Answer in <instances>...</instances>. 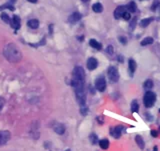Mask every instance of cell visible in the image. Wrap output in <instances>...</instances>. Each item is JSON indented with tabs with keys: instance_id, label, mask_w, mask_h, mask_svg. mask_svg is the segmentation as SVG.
<instances>
[{
	"instance_id": "cell-1",
	"label": "cell",
	"mask_w": 160,
	"mask_h": 151,
	"mask_svg": "<svg viewBox=\"0 0 160 151\" xmlns=\"http://www.w3.org/2000/svg\"><path fill=\"white\" fill-rule=\"evenodd\" d=\"M3 55L9 62L17 63L22 59V53L20 48L14 43H9L3 49Z\"/></svg>"
},
{
	"instance_id": "cell-2",
	"label": "cell",
	"mask_w": 160,
	"mask_h": 151,
	"mask_svg": "<svg viewBox=\"0 0 160 151\" xmlns=\"http://www.w3.org/2000/svg\"><path fill=\"white\" fill-rule=\"evenodd\" d=\"M155 101H156V95L154 92L147 91L143 98V103H144V105H145V107H147V108L152 107L153 104L155 103Z\"/></svg>"
},
{
	"instance_id": "cell-3",
	"label": "cell",
	"mask_w": 160,
	"mask_h": 151,
	"mask_svg": "<svg viewBox=\"0 0 160 151\" xmlns=\"http://www.w3.org/2000/svg\"><path fill=\"white\" fill-rule=\"evenodd\" d=\"M74 91H75V95H76V99H77L80 106H84L85 102H86V94H85L84 87L75 88Z\"/></svg>"
},
{
	"instance_id": "cell-4",
	"label": "cell",
	"mask_w": 160,
	"mask_h": 151,
	"mask_svg": "<svg viewBox=\"0 0 160 151\" xmlns=\"http://www.w3.org/2000/svg\"><path fill=\"white\" fill-rule=\"evenodd\" d=\"M72 79L82 80V81L85 80V72H84V69L81 66H76L74 68L72 73Z\"/></svg>"
},
{
	"instance_id": "cell-5",
	"label": "cell",
	"mask_w": 160,
	"mask_h": 151,
	"mask_svg": "<svg viewBox=\"0 0 160 151\" xmlns=\"http://www.w3.org/2000/svg\"><path fill=\"white\" fill-rule=\"evenodd\" d=\"M107 75H108V78L111 82H117L119 80V73L118 70L116 67L114 66H110L108 68V71H107Z\"/></svg>"
},
{
	"instance_id": "cell-6",
	"label": "cell",
	"mask_w": 160,
	"mask_h": 151,
	"mask_svg": "<svg viewBox=\"0 0 160 151\" xmlns=\"http://www.w3.org/2000/svg\"><path fill=\"white\" fill-rule=\"evenodd\" d=\"M95 88H96V90L100 91V92H103L104 90H105L106 80L103 76L98 77V78L96 79V81H95Z\"/></svg>"
},
{
	"instance_id": "cell-7",
	"label": "cell",
	"mask_w": 160,
	"mask_h": 151,
	"mask_svg": "<svg viewBox=\"0 0 160 151\" xmlns=\"http://www.w3.org/2000/svg\"><path fill=\"white\" fill-rule=\"evenodd\" d=\"M11 137V134L9 131H0V146L4 145L9 141Z\"/></svg>"
},
{
	"instance_id": "cell-8",
	"label": "cell",
	"mask_w": 160,
	"mask_h": 151,
	"mask_svg": "<svg viewBox=\"0 0 160 151\" xmlns=\"http://www.w3.org/2000/svg\"><path fill=\"white\" fill-rule=\"evenodd\" d=\"M126 11H127L126 6H118L114 11V17L116 19H120V18L123 17V15H124Z\"/></svg>"
},
{
	"instance_id": "cell-9",
	"label": "cell",
	"mask_w": 160,
	"mask_h": 151,
	"mask_svg": "<svg viewBox=\"0 0 160 151\" xmlns=\"http://www.w3.org/2000/svg\"><path fill=\"white\" fill-rule=\"evenodd\" d=\"M11 27L15 30H18L20 28V25H21V21H20V18L19 16H17V15H14L13 17L11 18V23H10Z\"/></svg>"
},
{
	"instance_id": "cell-10",
	"label": "cell",
	"mask_w": 160,
	"mask_h": 151,
	"mask_svg": "<svg viewBox=\"0 0 160 151\" xmlns=\"http://www.w3.org/2000/svg\"><path fill=\"white\" fill-rule=\"evenodd\" d=\"M122 129H124L122 126H116V127L110 129V134H111L113 137H115L116 139H118V138H120V136H121Z\"/></svg>"
},
{
	"instance_id": "cell-11",
	"label": "cell",
	"mask_w": 160,
	"mask_h": 151,
	"mask_svg": "<svg viewBox=\"0 0 160 151\" xmlns=\"http://www.w3.org/2000/svg\"><path fill=\"white\" fill-rule=\"evenodd\" d=\"M98 66V61L96 58L94 57H90L89 59L87 60V68L89 70H94L96 69Z\"/></svg>"
},
{
	"instance_id": "cell-12",
	"label": "cell",
	"mask_w": 160,
	"mask_h": 151,
	"mask_svg": "<svg viewBox=\"0 0 160 151\" xmlns=\"http://www.w3.org/2000/svg\"><path fill=\"white\" fill-rule=\"evenodd\" d=\"M53 130L56 132L57 134H63L64 132H65V126L63 124H61V123H58V122H55L53 124Z\"/></svg>"
},
{
	"instance_id": "cell-13",
	"label": "cell",
	"mask_w": 160,
	"mask_h": 151,
	"mask_svg": "<svg viewBox=\"0 0 160 151\" xmlns=\"http://www.w3.org/2000/svg\"><path fill=\"white\" fill-rule=\"evenodd\" d=\"M81 19V14L78 13V12H74V13H72L70 16L68 17V22L69 23H76L77 21H79Z\"/></svg>"
},
{
	"instance_id": "cell-14",
	"label": "cell",
	"mask_w": 160,
	"mask_h": 151,
	"mask_svg": "<svg viewBox=\"0 0 160 151\" xmlns=\"http://www.w3.org/2000/svg\"><path fill=\"white\" fill-rule=\"evenodd\" d=\"M128 66H129V71H130V74L132 76L133 75V73L135 72V70H136V68H137V64H136V62H135V60L129 59Z\"/></svg>"
},
{
	"instance_id": "cell-15",
	"label": "cell",
	"mask_w": 160,
	"mask_h": 151,
	"mask_svg": "<svg viewBox=\"0 0 160 151\" xmlns=\"http://www.w3.org/2000/svg\"><path fill=\"white\" fill-rule=\"evenodd\" d=\"M89 45H90L91 47H93L94 49H96V50H101V49H102V45H101L100 43L95 39L89 40Z\"/></svg>"
},
{
	"instance_id": "cell-16",
	"label": "cell",
	"mask_w": 160,
	"mask_h": 151,
	"mask_svg": "<svg viewBox=\"0 0 160 151\" xmlns=\"http://www.w3.org/2000/svg\"><path fill=\"white\" fill-rule=\"evenodd\" d=\"M92 9H93V11L96 12V13H101V12L103 11V6L101 3L97 2V3H94V4L92 5Z\"/></svg>"
},
{
	"instance_id": "cell-17",
	"label": "cell",
	"mask_w": 160,
	"mask_h": 151,
	"mask_svg": "<svg viewBox=\"0 0 160 151\" xmlns=\"http://www.w3.org/2000/svg\"><path fill=\"white\" fill-rule=\"evenodd\" d=\"M27 25L32 29H37L39 26V21L37 19H31L27 22Z\"/></svg>"
},
{
	"instance_id": "cell-18",
	"label": "cell",
	"mask_w": 160,
	"mask_h": 151,
	"mask_svg": "<svg viewBox=\"0 0 160 151\" xmlns=\"http://www.w3.org/2000/svg\"><path fill=\"white\" fill-rule=\"evenodd\" d=\"M126 8H127V10L130 12V13H133V12H136V9H137V6H136V3L134 1H130L128 3V5L126 6Z\"/></svg>"
},
{
	"instance_id": "cell-19",
	"label": "cell",
	"mask_w": 160,
	"mask_h": 151,
	"mask_svg": "<svg viewBox=\"0 0 160 151\" xmlns=\"http://www.w3.org/2000/svg\"><path fill=\"white\" fill-rule=\"evenodd\" d=\"M135 141H136L137 145L139 146L140 149H144V145H145V143H144V140L143 138L140 136V135H137L136 137H135Z\"/></svg>"
},
{
	"instance_id": "cell-20",
	"label": "cell",
	"mask_w": 160,
	"mask_h": 151,
	"mask_svg": "<svg viewBox=\"0 0 160 151\" xmlns=\"http://www.w3.org/2000/svg\"><path fill=\"white\" fill-rule=\"evenodd\" d=\"M109 140L108 139H101L99 140V146L101 147L102 149L106 150L109 148Z\"/></svg>"
},
{
	"instance_id": "cell-21",
	"label": "cell",
	"mask_w": 160,
	"mask_h": 151,
	"mask_svg": "<svg viewBox=\"0 0 160 151\" xmlns=\"http://www.w3.org/2000/svg\"><path fill=\"white\" fill-rule=\"evenodd\" d=\"M154 20V18L151 17V18H145V19H142L140 21V26L141 27H146L148 26L150 23L152 22V21Z\"/></svg>"
},
{
	"instance_id": "cell-22",
	"label": "cell",
	"mask_w": 160,
	"mask_h": 151,
	"mask_svg": "<svg viewBox=\"0 0 160 151\" xmlns=\"http://www.w3.org/2000/svg\"><path fill=\"white\" fill-rule=\"evenodd\" d=\"M131 111L132 112H138L139 111V104H138V102L136 100H133L131 103Z\"/></svg>"
},
{
	"instance_id": "cell-23",
	"label": "cell",
	"mask_w": 160,
	"mask_h": 151,
	"mask_svg": "<svg viewBox=\"0 0 160 151\" xmlns=\"http://www.w3.org/2000/svg\"><path fill=\"white\" fill-rule=\"evenodd\" d=\"M153 41H154V40H153L152 37H146V38H144L142 41H141V45H142V46H146V45L152 44Z\"/></svg>"
},
{
	"instance_id": "cell-24",
	"label": "cell",
	"mask_w": 160,
	"mask_h": 151,
	"mask_svg": "<svg viewBox=\"0 0 160 151\" xmlns=\"http://www.w3.org/2000/svg\"><path fill=\"white\" fill-rule=\"evenodd\" d=\"M89 139H90V142L93 144V145H95V144L98 143V137L96 136V134H95V133L90 134V136H89Z\"/></svg>"
},
{
	"instance_id": "cell-25",
	"label": "cell",
	"mask_w": 160,
	"mask_h": 151,
	"mask_svg": "<svg viewBox=\"0 0 160 151\" xmlns=\"http://www.w3.org/2000/svg\"><path fill=\"white\" fill-rule=\"evenodd\" d=\"M10 9L11 11H13L14 10V6H13V4H11V3H6V4H4V5H2V6H0V10H3V9Z\"/></svg>"
},
{
	"instance_id": "cell-26",
	"label": "cell",
	"mask_w": 160,
	"mask_h": 151,
	"mask_svg": "<svg viewBox=\"0 0 160 151\" xmlns=\"http://www.w3.org/2000/svg\"><path fill=\"white\" fill-rule=\"evenodd\" d=\"M1 19H2L3 21H4L5 23H9V24L11 23V19H10V18H9L8 14L4 13V12H3V13L1 14Z\"/></svg>"
},
{
	"instance_id": "cell-27",
	"label": "cell",
	"mask_w": 160,
	"mask_h": 151,
	"mask_svg": "<svg viewBox=\"0 0 160 151\" xmlns=\"http://www.w3.org/2000/svg\"><path fill=\"white\" fill-rule=\"evenodd\" d=\"M144 87L146 89H151L153 87V81L150 79H147L145 82H144Z\"/></svg>"
},
{
	"instance_id": "cell-28",
	"label": "cell",
	"mask_w": 160,
	"mask_h": 151,
	"mask_svg": "<svg viewBox=\"0 0 160 151\" xmlns=\"http://www.w3.org/2000/svg\"><path fill=\"white\" fill-rule=\"evenodd\" d=\"M158 7H160V2L159 1H155L154 3H153V5H152V7H151V10H153V11L157 10Z\"/></svg>"
},
{
	"instance_id": "cell-29",
	"label": "cell",
	"mask_w": 160,
	"mask_h": 151,
	"mask_svg": "<svg viewBox=\"0 0 160 151\" xmlns=\"http://www.w3.org/2000/svg\"><path fill=\"white\" fill-rule=\"evenodd\" d=\"M80 112H81V114H83V115H86L88 112V108L86 107V105L84 106H81V109H80Z\"/></svg>"
},
{
	"instance_id": "cell-30",
	"label": "cell",
	"mask_w": 160,
	"mask_h": 151,
	"mask_svg": "<svg viewBox=\"0 0 160 151\" xmlns=\"http://www.w3.org/2000/svg\"><path fill=\"white\" fill-rule=\"evenodd\" d=\"M130 17H131V15H130V12L129 11H126L125 13H124V15H123V19L124 20H129L130 19Z\"/></svg>"
},
{
	"instance_id": "cell-31",
	"label": "cell",
	"mask_w": 160,
	"mask_h": 151,
	"mask_svg": "<svg viewBox=\"0 0 160 151\" xmlns=\"http://www.w3.org/2000/svg\"><path fill=\"white\" fill-rule=\"evenodd\" d=\"M135 24H136V18H134L133 20L131 21V26H130V30H133L135 27Z\"/></svg>"
},
{
	"instance_id": "cell-32",
	"label": "cell",
	"mask_w": 160,
	"mask_h": 151,
	"mask_svg": "<svg viewBox=\"0 0 160 151\" xmlns=\"http://www.w3.org/2000/svg\"><path fill=\"white\" fill-rule=\"evenodd\" d=\"M119 41H120V43H122V44H126V43H127V39H126L125 37H121V36H120Z\"/></svg>"
},
{
	"instance_id": "cell-33",
	"label": "cell",
	"mask_w": 160,
	"mask_h": 151,
	"mask_svg": "<svg viewBox=\"0 0 160 151\" xmlns=\"http://www.w3.org/2000/svg\"><path fill=\"white\" fill-rule=\"evenodd\" d=\"M106 51L108 52L109 54H113V47L111 45H109L108 47H107V49H106Z\"/></svg>"
},
{
	"instance_id": "cell-34",
	"label": "cell",
	"mask_w": 160,
	"mask_h": 151,
	"mask_svg": "<svg viewBox=\"0 0 160 151\" xmlns=\"http://www.w3.org/2000/svg\"><path fill=\"white\" fill-rule=\"evenodd\" d=\"M150 134H151L153 137H157V135H158L157 131H155V130H151V131H150Z\"/></svg>"
},
{
	"instance_id": "cell-35",
	"label": "cell",
	"mask_w": 160,
	"mask_h": 151,
	"mask_svg": "<svg viewBox=\"0 0 160 151\" xmlns=\"http://www.w3.org/2000/svg\"><path fill=\"white\" fill-rule=\"evenodd\" d=\"M3 105H4V100H3V98L0 97V110L3 108Z\"/></svg>"
},
{
	"instance_id": "cell-36",
	"label": "cell",
	"mask_w": 160,
	"mask_h": 151,
	"mask_svg": "<svg viewBox=\"0 0 160 151\" xmlns=\"http://www.w3.org/2000/svg\"><path fill=\"white\" fill-rule=\"evenodd\" d=\"M28 2H30V3H36L38 1V0H27Z\"/></svg>"
},
{
	"instance_id": "cell-37",
	"label": "cell",
	"mask_w": 160,
	"mask_h": 151,
	"mask_svg": "<svg viewBox=\"0 0 160 151\" xmlns=\"http://www.w3.org/2000/svg\"><path fill=\"white\" fill-rule=\"evenodd\" d=\"M153 151H158V148H157V147H154V149H153Z\"/></svg>"
},
{
	"instance_id": "cell-38",
	"label": "cell",
	"mask_w": 160,
	"mask_h": 151,
	"mask_svg": "<svg viewBox=\"0 0 160 151\" xmlns=\"http://www.w3.org/2000/svg\"><path fill=\"white\" fill-rule=\"evenodd\" d=\"M81 1H82V2H84V3H86V2H88L89 0H81Z\"/></svg>"
},
{
	"instance_id": "cell-39",
	"label": "cell",
	"mask_w": 160,
	"mask_h": 151,
	"mask_svg": "<svg viewBox=\"0 0 160 151\" xmlns=\"http://www.w3.org/2000/svg\"><path fill=\"white\" fill-rule=\"evenodd\" d=\"M65 151H70V150H69V149H67V150H65Z\"/></svg>"
},
{
	"instance_id": "cell-40",
	"label": "cell",
	"mask_w": 160,
	"mask_h": 151,
	"mask_svg": "<svg viewBox=\"0 0 160 151\" xmlns=\"http://www.w3.org/2000/svg\"><path fill=\"white\" fill-rule=\"evenodd\" d=\"M159 131H160V127H159Z\"/></svg>"
},
{
	"instance_id": "cell-41",
	"label": "cell",
	"mask_w": 160,
	"mask_h": 151,
	"mask_svg": "<svg viewBox=\"0 0 160 151\" xmlns=\"http://www.w3.org/2000/svg\"><path fill=\"white\" fill-rule=\"evenodd\" d=\"M159 111H160V110H159Z\"/></svg>"
}]
</instances>
